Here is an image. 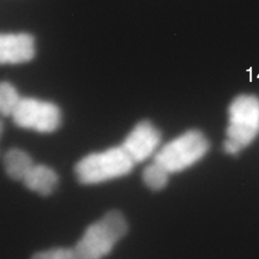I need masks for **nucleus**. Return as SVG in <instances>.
Segmentation results:
<instances>
[{
  "instance_id": "f03ea898",
  "label": "nucleus",
  "mask_w": 259,
  "mask_h": 259,
  "mask_svg": "<svg viewBox=\"0 0 259 259\" xmlns=\"http://www.w3.org/2000/svg\"><path fill=\"white\" fill-rule=\"evenodd\" d=\"M259 134V99L253 95L236 97L228 109L224 149L236 155L249 146Z\"/></svg>"
},
{
  "instance_id": "423d86ee",
  "label": "nucleus",
  "mask_w": 259,
  "mask_h": 259,
  "mask_svg": "<svg viewBox=\"0 0 259 259\" xmlns=\"http://www.w3.org/2000/svg\"><path fill=\"white\" fill-rule=\"evenodd\" d=\"M136 164L153 158L161 146L159 130L149 121H142L134 126L121 143Z\"/></svg>"
},
{
  "instance_id": "9d476101",
  "label": "nucleus",
  "mask_w": 259,
  "mask_h": 259,
  "mask_svg": "<svg viewBox=\"0 0 259 259\" xmlns=\"http://www.w3.org/2000/svg\"><path fill=\"white\" fill-rule=\"evenodd\" d=\"M170 176V174L162 166L153 160L143 169V182L152 190L164 189L168 183Z\"/></svg>"
},
{
  "instance_id": "39448f33",
  "label": "nucleus",
  "mask_w": 259,
  "mask_h": 259,
  "mask_svg": "<svg viewBox=\"0 0 259 259\" xmlns=\"http://www.w3.org/2000/svg\"><path fill=\"white\" fill-rule=\"evenodd\" d=\"M12 118L20 128L39 134L55 132L62 122V111L56 103L35 97H22Z\"/></svg>"
},
{
  "instance_id": "f8f14e48",
  "label": "nucleus",
  "mask_w": 259,
  "mask_h": 259,
  "mask_svg": "<svg viewBox=\"0 0 259 259\" xmlns=\"http://www.w3.org/2000/svg\"><path fill=\"white\" fill-rule=\"evenodd\" d=\"M30 259H80L74 247H56L36 252Z\"/></svg>"
},
{
  "instance_id": "f257e3e1",
  "label": "nucleus",
  "mask_w": 259,
  "mask_h": 259,
  "mask_svg": "<svg viewBox=\"0 0 259 259\" xmlns=\"http://www.w3.org/2000/svg\"><path fill=\"white\" fill-rule=\"evenodd\" d=\"M127 231L128 223L124 214L112 210L90 225L74 247L80 259H104Z\"/></svg>"
},
{
  "instance_id": "20e7f679",
  "label": "nucleus",
  "mask_w": 259,
  "mask_h": 259,
  "mask_svg": "<svg viewBox=\"0 0 259 259\" xmlns=\"http://www.w3.org/2000/svg\"><path fill=\"white\" fill-rule=\"evenodd\" d=\"M208 149L209 142L207 137L201 131L190 130L161 145L152 160L171 175L199 162Z\"/></svg>"
},
{
  "instance_id": "ddd939ff",
  "label": "nucleus",
  "mask_w": 259,
  "mask_h": 259,
  "mask_svg": "<svg viewBox=\"0 0 259 259\" xmlns=\"http://www.w3.org/2000/svg\"><path fill=\"white\" fill-rule=\"evenodd\" d=\"M3 132H4V124H3V120L0 118V139L3 136Z\"/></svg>"
},
{
  "instance_id": "1a4fd4ad",
  "label": "nucleus",
  "mask_w": 259,
  "mask_h": 259,
  "mask_svg": "<svg viewBox=\"0 0 259 259\" xmlns=\"http://www.w3.org/2000/svg\"><path fill=\"white\" fill-rule=\"evenodd\" d=\"M34 162L31 156L22 149L12 148L5 154L3 165L6 175L15 181H22Z\"/></svg>"
},
{
  "instance_id": "6e6552de",
  "label": "nucleus",
  "mask_w": 259,
  "mask_h": 259,
  "mask_svg": "<svg viewBox=\"0 0 259 259\" xmlns=\"http://www.w3.org/2000/svg\"><path fill=\"white\" fill-rule=\"evenodd\" d=\"M26 188L39 196L51 195L59 185V178L56 170L42 164H34L22 181Z\"/></svg>"
},
{
  "instance_id": "7ed1b4c3",
  "label": "nucleus",
  "mask_w": 259,
  "mask_h": 259,
  "mask_svg": "<svg viewBox=\"0 0 259 259\" xmlns=\"http://www.w3.org/2000/svg\"><path fill=\"white\" fill-rule=\"evenodd\" d=\"M137 164L121 145L83 157L75 166L81 184L96 185L129 175Z\"/></svg>"
},
{
  "instance_id": "0eeeda50",
  "label": "nucleus",
  "mask_w": 259,
  "mask_h": 259,
  "mask_svg": "<svg viewBox=\"0 0 259 259\" xmlns=\"http://www.w3.org/2000/svg\"><path fill=\"white\" fill-rule=\"evenodd\" d=\"M36 56L34 37L27 33H0V65H20Z\"/></svg>"
},
{
  "instance_id": "9b49d317",
  "label": "nucleus",
  "mask_w": 259,
  "mask_h": 259,
  "mask_svg": "<svg viewBox=\"0 0 259 259\" xmlns=\"http://www.w3.org/2000/svg\"><path fill=\"white\" fill-rule=\"evenodd\" d=\"M22 97L9 81H0V115L12 117Z\"/></svg>"
}]
</instances>
